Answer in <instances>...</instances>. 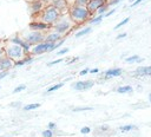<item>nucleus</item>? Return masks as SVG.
<instances>
[{
	"label": "nucleus",
	"instance_id": "nucleus-29",
	"mask_svg": "<svg viewBox=\"0 0 151 137\" xmlns=\"http://www.w3.org/2000/svg\"><path fill=\"white\" fill-rule=\"evenodd\" d=\"M80 132L84 133V135H86V133H90V132H91V129H90L88 126H84V128H81Z\"/></svg>",
	"mask_w": 151,
	"mask_h": 137
},
{
	"label": "nucleus",
	"instance_id": "nucleus-5",
	"mask_svg": "<svg viewBox=\"0 0 151 137\" xmlns=\"http://www.w3.org/2000/svg\"><path fill=\"white\" fill-rule=\"evenodd\" d=\"M67 13H68V15H70V18H71V20L73 21L74 25L83 24L91 15L86 7H80V6H76V5H72L68 8Z\"/></svg>",
	"mask_w": 151,
	"mask_h": 137
},
{
	"label": "nucleus",
	"instance_id": "nucleus-33",
	"mask_svg": "<svg viewBox=\"0 0 151 137\" xmlns=\"http://www.w3.org/2000/svg\"><path fill=\"white\" fill-rule=\"evenodd\" d=\"M122 0H111L109 4H107V6H114V5H117V4H119Z\"/></svg>",
	"mask_w": 151,
	"mask_h": 137
},
{
	"label": "nucleus",
	"instance_id": "nucleus-45",
	"mask_svg": "<svg viewBox=\"0 0 151 137\" xmlns=\"http://www.w3.org/2000/svg\"><path fill=\"white\" fill-rule=\"evenodd\" d=\"M100 129H101V130H107L109 126H100Z\"/></svg>",
	"mask_w": 151,
	"mask_h": 137
},
{
	"label": "nucleus",
	"instance_id": "nucleus-22",
	"mask_svg": "<svg viewBox=\"0 0 151 137\" xmlns=\"http://www.w3.org/2000/svg\"><path fill=\"white\" fill-rule=\"evenodd\" d=\"M136 126H133V125H124V126H120V131L122 132H127V131H130V130H132V129H134Z\"/></svg>",
	"mask_w": 151,
	"mask_h": 137
},
{
	"label": "nucleus",
	"instance_id": "nucleus-30",
	"mask_svg": "<svg viewBox=\"0 0 151 137\" xmlns=\"http://www.w3.org/2000/svg\"><path fill=\"white\" fill-rule=\"evenodd\" d=\"M86 110H92V107H74L73 111H86Z\"/></svg>",
	"mask_w": 151,
	"mask_h": 137
},
{
	"label": "nucleus",
	"instance_id": "nucleus-44",
	"mask_svg": "<svg viewBox=\"0 0 151 137\" xmlns=\"http://www.w3.org/2000/svg\"><path fill=\"white\" fill-rule=\"evenodd\" d=\"M99 70L98 68H92V70H88V72H91V73H97Z\"/></svg>",
	"mask_w": 151,
	"mask_h": 137
},
{
	"label": "nucleus",
	"instance_id": "nucleus-26",
	"mask_svg": "<svg viewBox=\"0 0 151 137\" xmlns=\"http://www.w3.org/2000/svg\"><path fill=\"white\" fill-rule=\"evenodd\" d=\"M25 89H26V85L21 84V85H19L18 87H15V89L13 90V93H18V92H21V91H24Z\"/></svg>",
	"mask_w": 151,
	"mask_h": 137
},
{
	"label": "nucleus",
	"instance_id": "nucleus-20",
	"mask_svg": "<svg viewBox=\"0 0 151 137\" xmlns=\"http://www.w3.org/2000/svg\"><path fill=\"white\" fill-rule=\"evenodd\" d=\"M87 1H88V0H74L73 5H76V6H80V7H86Z\"/></svg>",
	"mask_w": 151,
	"mask_h": 137
},
{
	"label": "nucleus",
	"instance_id": "nucleus-18",
	"mask_svg": "<svg viewBox=\"0 0 151 137\" xmlns=\"http://www.w3.org/2000/svg\"><path fill=\"white\" fill-rule=\"evenodd\" d=\"M39 106H40V104H39V103H33V104H28V105H25L22 109H24L25 111H31V110L38 109Z\"/></svg>",
	"mask_w": 151,
	"mask_h": 137
},
{
	"label": "nucleus",
	"instance_id": "nucleus-25",
	"mask_svg": "<svg viewBox=\"0 0 151 137\" xmlns=\"http://www.w3.org/2000/svg\"><path fill=\"white\" fill-rule=\"evenodd\" d=\"M129 20H130V17H127V18H125L123 21H120L118 25H116V27H114V30H117V28H119V27H122L123 25H125V24H127L129 22Z\"/></svg>",
	"mask_w": 151,
	"mask_h": 137
},
{
	"label": "nucleus",
	"instance_id": "nucleus-14",
	"mask_svg": "<svg viewBox=\"0 0 151 137\" xmlns=\"http://www.w3.org/2000/svg\"><path fill=\"white\" fill-rule=\"evenodd\" d=\"M122 68H118V67H113V68H110L105 72V77L106 78H111V77H118L122 74Z\"/></svg>",
	"mask_w": 151,
	"mask_h": 137
},
{
	"label": "nucleus",
	"instance_id": "nucleus-27",
	"mask_svg": "<svg viewBox=\"0 0 151 137\" xmlns=\"http://www.w3.org/2000/svg\"><path fill=\"white\" fill-rule=\"evenodd\" d=\"M42 137H53V131L52 130H45L42 131Z\"/></svg>",
	"mask_w": 151,
	"mask_h": 137
},
{
	"label": "nucleus",
	"instance_id": "nucleus-39",
	"mask_svg": "<svg viewBox=\"0 0 151 137\" xmlns=\"http://www.w3.org/2000/svg\"><path fill=\"white\" fill-rule=\"evenodd\" d=\"M142 1H143V0H136L134 2H132V4H131V7H134V6H137V5H138V4H140Z\"/></svg>",
	"mask_w": 151,
	"mask_h": 137
},
{
	"label": "nucleus",
	"instance_id": "nucleus-36",
	"mask_svg": "<svg viewBox=\"0 0 151 137\" xmlns=\"http://www.w3.org/2000/svg\"><path fill=\"white\" fill-rule=\"evenodd\" d=\"M8 72H9V71H4V72H0V79H2L4 77L8 76Z\"/></svg>",
	"mask_w": 151,
	"mask_h": 137
},
{
	"label": "nucleus",
	"instance_id": "nucleus-7",
	"mask_svg": "<svg viewBox=\"0 0 151 137\" xmlns=\"http://www.w3.org/2000/svg\"><path fill=\"white\" fill-rule=\"evenodd\" d=\"M44 8H45V5L40 0H32L31 2H28V9H29L31 17L40 13Z\"/></svg>",
	"mask_w": 151,
	"mask_h": 137
},
{
	"label": "nucleus",
	"instance_id": "nucleus-24",
	"mask_svg": "<svg viewBox=\"0 0 151 137\" xmlns=\"http://www.w3.org/2000/svg\"><path fill=\"white\" fill-rule=\"evenodd\" d=\"M104 18V15H98L97 18H92L91 20H90V24H98V22H100V20Z\"/></svg>",
	"mask_w": 151,
	"mask_h": 137
},
{
	"label": "nucleus",
	"instance_id": "nucleus-46",
	"mask_svg": "<svg viewBox=\"0 0 151 137\" xmlns=\"http://www.w3.org/2000/svg\"><path fill=\"white\" fill-rule=\"evenodd\" d=\"M149 99H150V102H151V93L149 94Z\"/></svg>",
	"mask_w": 151,
	"mask_h": 137
},
{
	"label": "nucleus",
	"instance_id": "nucleus-40",
	"mask_svg": "<svg viewBox=\"0 0 151 137\" xmlns=\"http://www.w3.org/2000/svg\"><path fill=\"white\" fill-rule=\"evenodd\" d=\"M40 1H41V2H42L45 6H48V5L51 4V1H52V0H40Z\"/></svg>",
	"mask_w": 151,
	"mask_h": 137
},
{
	"label": "nucleus",
	"instance_id": "nucleus-47",
	"mask_svg": "<svg viewBox=\"0 0 151 137\" xmlns=\"http://www.w3.org/2000/svg\"><path fill=\"white\" fill-rule=\"evenodd\" d=\"M25 1H26V2H27V4H28V2H31V1H32V0H25Z\"/></svg>",
	"mask_w": 151,
	"mask_h": 137
},
{
	"label": "nucleus",
	"instance_id": "nucleus-48",
	"mask_svg": "<svg viewBox=\"0 0 151 137\" xmlns=\"http://www.w3.org/2000/svg\"><path fill=\"white\" fill-rule=\"evenodd\" d=\"M130 1H133V0H130Z\"/></svg>",
	"mask_w": 151,
	"mask_h": 137
},
{
	"label": "nucleus",
	"instance_id": "nucleus-1",
	"mask_svg": "<svg viewBox=\"0 0 151 137\" xmlns=\"http://www.w3.org/2000/svg\"><path fill=\"white\" fill-rule=\"evenodd\" d=\"M29 46L25 44L20 38H18L15 34L11 38L4 39V51L7 58H9L12 61L18 63L26 58L28 56Z\"/></svg>",
	"mask_w": 151,
	"mask_h": 137
},
{
	"label": "nucleus",
	"instance_id": "nucleus-41",
	"mask_svg": "<svg viewBox=\"0 0 151 137\" xmlns=\"http://www.w3.org/2000/svg\"><path fill=\"white\" fill-rule=\"evenodd\" d=\"M87 72H88V68H85V70H81L79 74H80V76H85V74H86Z\"/></svg>",
	"mask_w": 151,
	"mask_h": 137
},
{
	"label": "nucleus",
	"instance_id": "nucleus-19",
	"mask_svg": "<svg viewBox=\"0 0 151 137\" xmlns=\"http://www.w3.org/2000/svg\"><path fill=\"white\" fill-rule=\"evenodd\" d=\"M138 60H139V57H138L137 54L131 56V57H129V58H125V61H126V63H138Z\"/></svg>",
	"mask_w": 151,
	"mask_h": 137
},
{
	"label": "nucleus",
	"instance_id": "nucleus-37",
	"mask_svg": "<svg viewBox=\"0 0 151 137\" xmlns=\"http://www.w3.org/2000/svg\"><path fill=\"white\" fill-rule=\"evenodd\" d=\"M114 12H116V8H113V9H111L110 12H107L106 14H104V17H110V15H112V14H113Z\"/></svg>",
	"mask_w": 151,
	"mask_h": 137
},
{
	"label": "nucleus",
	"instance_id": "nucleus-23",
	"mask_svg": "<svg viewBox=\"0 0 151 137\" xmlns=\"http://www.w3.org/2000/svg\"><path fill=\"white\" fill-rule=\"evenodd\" d=\"M107 7H109V6H107V4H105L104 6H101L100 8H98V11H97V13H98L99 15H103V13H105V12H106V9H107Z\"/></svg>",
	"mask_w": 151,
	"mask_h": 137
},
{
	"label": "nucleus",
	"instance_id": "nucleus-42",
	"mask_svg": "<svg viewBox=\"0 0 151 137\" xmlns=\"http://www.w3.org/2000/svg\"><path fill=\"white\" fill-rule=\"evenodd\" d=\"M77 60H78V57H76V58H73V59H71V60H68L67 64H73V63H76Z\"/></svg>",
	"mask_w": 151,
	"mask_h": 137
},
{
	"label": "nucleus",
	"instance_id": "nucleus-50",
	"mask_svg": "<svg viewBox=\"0 0 151 137\" xmlns=\"http://www.w3.org/2000/svg\"><path fill=\"white\" fill-rule=\"evenodd\" d=\"M0 1H1V0H0Z\"/></svg>",
	"mask_w": 151,
	"mask_h": 137
},
{
	"label": "nucleus",
	"instance_id": "nucleus-38",
	"mask_svg": "<svg viewBox=\"0 0 151 137\" xmlns=\"http://www.w3.org/2000/svg\"><path fill=\"white\" fill-rule=\"evenodd\" d=\"M125 37H126V33H120L116 37V39H122V38H125Z\"/></svg>",
	"mask_w": 151,
	"mask_h": 137
},
{
	"label": "nucleus",
	"instance_id": "nucleus-3",
	"mask_svg": "<svg viewBox=\"0 0 151 137\" xmlns=\"http://www.w3.org/2000/svg\"><path fill=\"white\" fill-rule=\"evenodd\" d=\"M47 32V31H46ZM46 32L41 31H32V30H25V31H19L15 33L18 38H20L25 44L28 46H33L37 44H40L45 40V34Z\"/></svg>",
	"mask_w": 151,
	"mask_h": 137
},
{
	"label": "nucleus",
	"instance_id": "nucleus-43",
	"mask_svg": "<svg viewBox=\"0 0 151 137\" xmlns=\"http://www.w3.org/2000/svg\"><path fill=\"white\" fill-rule=\"evenodd\" d=\"M9 105H11V106H13V107H17L18 105H20V102H14V103H11Z\"/></svg>",
	"mask_w": 151,
	"mask_h": 137
},
{
	"label": "nucleus",
	"instance_id": "nucleus-32",
	"mask_svg": "<svg viewBox=\"0 0 151 137\" xmlns=\"http://www.w3.org/2000/svg\"><path fill=\"white\" fill-rule=\"evenodd\" d=\"M67 52H68V48L66 47V48H63V50L58 51V52H57V54H58V56H61V54H65V53H67Z\"/></svg>",
	"mask_w": 151,
	"mask_h": 137
},
{
	"label": "nucleus",
	"instance_id": "nucleus-31",
	"mask_svg": "<svg viewBox=\"0 0 151 137\" xmlns=\"http://www.w3.org/2000/svg\"><path fill=\"white\" fill-rule=\"evenodd\" d=\"M5 54V51H4V39L0 40V56Z\"/></svg>",
	"mask_w": 151,
	"mask_h": 137
},
{
	"label": "nucleus",
	"instance_id": "nucleus-34",
	"mask_svg": "<svg viewBox=\"0 0 151 137\" xmlns=\"http://www.w3.org/2000/svg\"><path fill=\"white\" fill-rule=\"evenodd\" d=\"M64 40H65V39H60V40H58V41L54 44V48H58V47L64 43Z\"/></svg>",
	"mask_w": 151,
	"mask_h": 137
},
{
	"label": "nucleus",
	"instance_id": "nucleus-49",
	"mask_svg": "<svg viewBox=\"0 0 151 137\" xmlns=\"http://www.w3.org/2000/svg\"><path fill=\"white\" fill-rule=\"evenodd\" d=\"M1 39H2V38H0V40H1Z\"/></svg>",
	"mask_w": 151,
	"mask_h": 137
},
{
	"label": "nucleus",
	"instance_id": "nucleus-16",
	"mask_svg": "<svg viewBox=\"0 0 151 137\" xmlns=\"http://www.w3.org/2000/svg\"><path fill=\"white\" fill-rule=\"evenodd\" d=\"M118 93H126V92H132V86L130 85H125V86H119L117 89Z\"/></svg>",
	"mask_w": 151,
	"mask_h": 137
},
{
	"label": "nucleus",
	"instance_id": "nucleus-28",
	"mask_svg": "<svg viewBox=\"0 0 151 137\" xmlns=\"http://www.w3.org/2000/svg\"><path fill=\"white\" fill-rule=\"evenodd\" d=\"M63 60H64L63 58H59V59H57V60H53V61H50V63H48L47 65H48V66H52V65H55V64H59V63H61Z\"/></svg>",
	"mask_w": 151,
	"mask_h": 137
},
{
	"label": "nucleus",
	"instance_id": "nucleus-11",
	"mask_svg": "<svg viewBox=\"0 0 151 137\" xmlns=\"http://www.w3.org/2000/svg\"><path fill=\"white\" fill-rule=\"evenodd\" d=\"M60 39H63V35H60L59 33H57V32H54L53 30L50 28V30L46 32V34H45V40H44V41L55 44V43H57L58 40H60Z\"/></svg>",
	"mask_w": 151,
	"mask_h": 137
},
{
	"label": "nucleus",
	"instance_id": "nucleus-17",
	"mask_svg": "<svg viewBox=\"0 0 151 137\" xmlns=\"http://www.w3.org/2000/svg\"><path fill=\"white\" fill-rule=\"evenodd\" d=\"M91 27H85L84 30H81V31H79V32H77L74 35H76V38H80V37H83V35H85V34H87V33H90L91 32Z\"/></svg>",
	"mask_w": 151,
	"mask_h": 137
},
{
	"label": "nucleus",
	"instance_id": "nucleus-10",
	"mask_svg": "<svg viewBox=\"0 0 151 137\" xmlns=\"http://www.w3.org/2000/svg\"><path fill=\"white\" fill-rule=\"evenodd\" d=\"M105 1L106 0H88L87 1V5H86V8L90 12V14H92L93 12H97L98 8H100L101 6H104L105 5Z\"/></svg>",
	"mask_w": 151,
	"mask_h": 137
},
{
	"label": "nucleus",
	"instance_id": "nucleus-6",
	"mask_svg": "<svg viewBox=\"0 0 151 137\" xmlns=\"http://www.w3.org/2000/svg\"><path fill=\"white\" fill-rule=\"evenodd\" d=\"M53 50H54V44L42 41V43H40V44L29 46L28 54L33 57V56H37V54H42V53H46V52H51V51H53Z\"/></svg>",
	"mask_w": 151,
	"mask_h": 137
},
{
	"label": "nucleus",
	"instance_id": "nucleus-9",
	"mask_svg": "<svg viewBox=\"0 0 151 137\" xmlns=\"http://www.w3.org/2000/svg\"><path fill=\"white\" fill-rule=\"evenodd\" d=\"M13 67H15L14 61H12L9 58H7L6 54L0 56V72L9 71V70H12Z\"/></svg>",
	"mask_w": 151,
	"mask_h": 137
},
{
	"label": "nucleus",
	"instance_id": "nucleus-35",
	"mask_svg": "<svg viewBox=\"0 0 151 137\" xmlns=\"http://www.w3.org/2000/svg\"><path fill=\"white\" fill-rule=\"evenodd\" d=\"M55 126H57L55 123H52V122L48 123V130H53V129H55Z\"/></svg>",
	"mask_w": 151,
	"mask_h": 137
},
{
	"label": "nucleus",
	"instance_id": "nucleus-21",
	"mask_svg": "<svg viewBox=\"0 0 151 137\" xmlns=\"http://www.w3.org/2000/svg\"><path fill=\"white\" fill-rule=\"evenodd\" d=\"M61 86H64V83H58V84H55V85H53V86L48 87V89H47V92H52V91H55V90L60 89Z\"/></svg>",
	"mask_w": 151,
	"mask_h": 137
},
{
	"label": "nucleus",
	"instance_id": "nucleus-12",
	"mask_svg": "<svg viewBox=\"0 0 151 137\" xmlns=\"http://www.w3.org/2000/svg\"><path fill=\"white\" fill-rule=\"evenodd\" d=\"M94 85V81L93 80H79V81H76L72 86L74 90H88L91 89L92 86Z\"/></svg>",
	"mask_w": 151,
	"mask_h": 137
},
{
	"label": "nucleus",
	"instance_id": "nucleus-13",
	"mask_svg": "<svg viewBox=\"0 0 151 137\" xmlns=\"http://www.w3.org/2000/svg\"><path fill=\"white\" fill-rule=\"evenodd\" d=\"M51 27L42 24V22H39V21H31L29 25H28V30H32V31H41V32H46L48 31Z\"/></svg>",
	"mask_w": 151,
	"mask_h": 137
},
{
	"label": "nucleus",
	"instance_id": "nucleus-4",
	"mask_svg": "<svg viewBox=\"0 0 151 137\" xmlns=\"http://www.w3.org/2000/svg\"><path fill=\"white\" fill-rule=\"evenodd\" d=\"M73 26H74V24L71 20L68 13H65V14H61L59 17V19L51 26V30H53L54 32L59 33L60 35H64L67 32H70V30H72Z\"/></svg>",
	"mask_w": 151,
	"mask_h": 137
},
{
	"label": "nucleus",
	"instance_id": "nucleus-2",
	"mask_svg": "<svg viewBox=\"0 0 151 137\" xmlns=\"http://www.w3.org/2000/svg\"><path fill=\"white\" fill-rule=\"evenodd\" d=\"M60 15H61V13L57 8L48 5V6H45V8L40 13L31 17V19H32L31 21H39V22H42V24L51 27L59 19Z\"/></svg>",
	"mask_w": 151,
	"mask_h": 137
},
{
	"label": "nucleus",
	"instance_id": "nucleus-15",
	"mask_svg": "<svg viewBox=\"0 0 151 137\" xmlns=\"http://www.w3.org/2000/svg\"><path fill=\"white\" fill-rule=\"evenodd\" d=\"M136 73L139 76H151V66H140L137 67Z\"/></svg>",
	"mask_w": 151,
	"mask_h": 137
},
{
	"label": "nucleus",
	"instance_id": "nucleus-8",
	"mask_svg": "<svg viewBox=\"0 0 151 137\" xmlns=\"http://www.w3.org/2000/svg\"><path fill=\"white\" fill-rule=\"evenodd\" d=\"M50 5L53 6L54 8H57L61 14L67 13L68 8H70V5H68V2L66 0H52Z\"/></svg>",
	"mask_w": 151,
	"mask_h": 137
}]
</instances>
